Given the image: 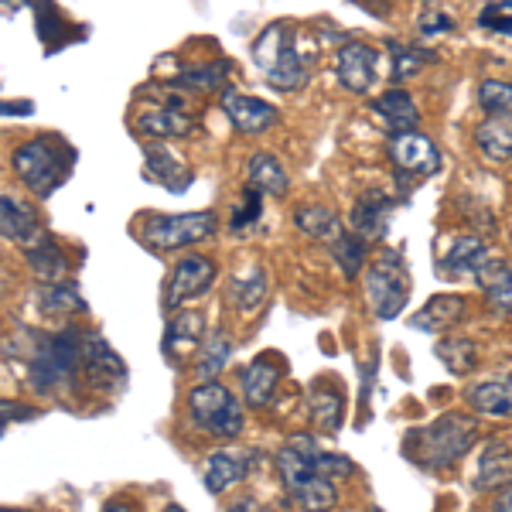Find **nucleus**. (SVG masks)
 <instances>
[{
    "mask_svg": "<svg viewBox=\"0 0 512 512\" xmlns=\"http://www.w3.org/2000/svg\"><path fill=\"white\" fill-rule=\"evenodd\" d=\"M253 65L260 69V76L270 82L280 93H294V89L308 86L311 76V55L301 52L294 38V28L287 21H270L260 31V38L250 48Z\"/></svg>",
    "mask_w": 512,
    "mask_h": 512,
    "instance_id": "1",
    "label": "nucleus"
},
{
    "mask_svg": "<svg viewBox=\"0 0 512 512\" xmlns=\"http://www.w3.org/2000/svg\"><path fill=\"white\" fill-rule=\"evenodd\" d=\"M478 437V420L465 414H444L434 424L417 427L407 437V458L417 465L431 468V472H444L454 461H461L468 454V448Z\"/></svg>",
    "mask_w": 512,
    "mask_h": 512,
    "instance_id": "2",
    "label": "nucleus"
},
{
    "mask_svg": "<svg viewBox=\"0 0 512 512\" xmlns=\"http://www.w3.org/2000/svg\"><path fill=\"white\" fill-rule=\"evenodd\" d=\"M72 161H76L72 144H65L62 137L48 134V137L24 140L18 151H14L11 168L31 195L48 198L55 188L65 185V178L72 175Z\"/></svg>",
    "mask_w": 512,
    "mask_h": 512,
    "instance_id": "3",
    "label": "nucleus"
},
{
    "mask_svg": "<svg viewBox=\"0 0 512 512\" xmlns=\"http://www.w3.org/2000/svg\"><path fill=\"white\" fill-rule=\"evenodd\" d=\"M82 373V335L59 332V335H38L35 349L28 355V383L38 393H52L59 386L76 383Z\"/></svg>",
    "mask_w": 512,
    "mask_h": 512,
    "instance_id": "4",
    "label": "nucleus"
},
{
    "mask_svg": "<svg viewBox=\"0 0 512 512\" xmlns=\"http://www.w3.org/2000/svg\"><path fill=\"white\" fill-rule=\"evenodd\" d=\"M188 414H192L198 431L219 437V441H233L246 424L243 403H239L222 383H216V379L198 383L195 390L188 393Z\"/></svg>",
    "mask_w": 512,
    "mask_h": 512,
    "instance_id": "5",
    "label": "nucleus"
},
{
    "mask_svg": "<svg viewBox=\"0 0 512 512\" xmlns=\"http://www.w3.org/2000/svg\"><path fill=\"white\" fill-rule=\"evenodd\" d=\"M219 229L216 212H181V216H144L140 219V243L151 246L158 253L181 250V246H195L209 239Z\"/></svg>",
    "mask_w": 512,
    "mask_h": 512,
    "instance_id": "6",
    "label": "nucleus"
},
{
    "mask_svg": "<svg viewBox=\"0 0 512 512\" xmlns=\"http://www.w3.org/2000/svg\"><path fill=\"white\" fill-rule=\"evenodd\" d=\"M410 274L396 253H383L366 270V301L379 321H393L410 301Z\"/></svg>",
    "mask_w": 512,
    "mask_h": 512,
    "instance_id": "7",
    "label": "nucleus"
},
{
    "mask_svg": "<svg viewBox=\"0 0 512 512\" xmlns=\"http://www.w3.org/2000/svg\"><path fill=\"white\" fill-rule=\"evenodd\" d=\"M390 161L396 168V175L403 181H424L441 171V151H437V144L431 137L417 134V130H410V134H390Z\"/></svg>",
    "mask_w": 512,
    "mask_h": 512,
    "instance_id": "8",
    "label": "nucleus"
},
{
    "mask_svg": "<svg viewBox=\"0 0 512 512\" xmlns=\"http://www.w3.org/2000/svg\"><path fill=\"white\" fill-rule=\"evenodd\" d=\"M219 106L226 113L229 127L243 137H253V134H263L277 123V106L267 103V99H256V96H246V93H236V89H222L219 93Z\"/></svg>",
    "mask_w": 512,
    "mask_h": 512,
    "instance_id": "9",
    "label": "nucleus"
},
{
    "mask_svg": "<svg viewBox=\"0 0 512 512\" xmlns=\"http://www.w3.org/2000/svg\"><path fill=\"white\" fill-rule=\"evenodd\" d=\"M216 280V263L209 256H185L175 270H171L168 291H164V304L168 308H181L185 301H195L212 287Z\"/></svg>",
    "mask_w": 512,
    "mask_h": 512,
    "instance_id": "10",
    "label": "nucleus"
},
{
    "mask_svg": "<svg viewBox=\"0 0 512 512\" xmlns=\"http://www.w3.org/2000/svg\"><path fill=\"white\" fill-rule=\"evenodd\" d=\"M376 65H379V52L362 41H345L335 55V76L349 93L366 96L369 86L376 82Z\"/></svg>",
    "mask_w": 512,
    "mask_h": 512,
    "instance_id": "11",
    "label": "nucleus"
},
{
    "mask_svg": "<svg viewBox=\"0 0 512 512\" xmlns=\"http://www.w3.org/2000/svg\"><path fill=\"white\" fill-rule=\"evenodd\" d=\"M495 260L489 243L478 236H458L454 243L448 246V253L441 256V263H437V270H441L444 277H472L478 280L482 277V270L489 267Z\"/></svg>",
    "mask_w": 512,
    "mask_h": 512,
    "instance_id": "12",
    "label": "nucleus"
},
{
    "mask_svg": "<svg viewBox=\"0 0 512 512\" xmlns=\"http://www.w3.org/2000/svg\"><path fill=\"white\" fill-rule=\"evenodd\" d=\"M205 315L202 311H178L164 328V355L171 362H185L188 355L205 349Z\"/></svg>",
    "mask_w": 512,
    "mask_h": 512,
    "instance_id": "13",
    "label": "nucleus"
},
{
    "mask_svg": "<svg viewBox=\"0 0 512 512\" xmlns=\"http://www.w3.org/2000/svg\"><path fill=\"white\" fill-rule=\"evenodd\" d=\"M396 209V198L379 192V188H373V192H366L355 202L352 209V233H359L366 243H376V239H383L386 233H390V216Z\"/></svg>",
    "mask_w": 512,
    "mask_h": 512,
    "instance_id": "14",
    "label": "nucleus"
},
{
    "mask_svg": "<svg viewBox=\"0 0 512 512\" xmlns=\"http://www.w3.org/2000/svg\"><path fill=\"white\" fill-rule=\"evenodd\" d=\"M82 373L96 386H117L127 376V362L110 349V342L99 335H82Z\"/></svg>",
    "mask_w": 512,
    "mask_h": 512,
    "instance_id": "15",
    "label": "nucleus"
},
{
    "mask_svg": "<svg viewBox=\"0 0 512 512\" xmlns=\"http://www.w3.org/2000/svg\"><path fill=\"white\" fill-rule=\"evenodd\" d=\"M280 376H284V369H280L277 355H260V359H253L250 366L239 373V390H243V400L250 403L253 410L270 407V403H274Z\"/></svg>",
    "mask_w": 512,
    "mask_h": 512,
    "instance_id": "16",
    "label": "nucleus"
},
{
    "mask_svg": "<svg viewBox=\"0 0 512 512\" xmlns=\"http://www.w3.org/2000/svg\"><path fill=\"white\" fill-rule=\"evenodd\" d=\"M506 482H512V444L489 441L482 448V454H478L472 485L478 492H492V489H502Z\"/></svg>",
    "mask_w": 512,
    "mask_h": 512,
    "instance_id": "17",
    "label": "nucleus"
},
{
    "mask_svg": "<svg viewBox=\"0 0 512 512\" xmlns=\"http://www.w3.org/2000/svg\"><path fill=\"white\" fill-rule=\"evenodd\" d=\"M256 461V454H229V451H216L209 461H205V489L212 495H222L226 489H233V485L243 482L246 475H250V465Z\"/></svg>",
    "mask_w": 512,
    "mask_h": 512,
    "instance_id": "18",
    "label": "nucleus"
},
{
    "mask_svg": "<svg viewBox=\"0 0 512 512\" xmlns=\"http://www.w3.org/2000/svg\"><path fill=\"white\" fill-rule=\"evenodd\" d=\"M373 113L390 134H410V130H417V123H420L417 103L410 99V93H403V89H390V93L376 96Z\"/></svg>",
    "mask_w": 512,
    "mask_h": 512,
    "instance_id": "19",
    "label": "nucleus"
},
{
    "mask_svg": "<svg viewBox=\"0 0 512 512\" xmlns=\"http://www.w3.org/2000/svg\"><path fill=\"white\" fill-rule=\"evenodd\" d=\"M0 233L18 246H28L41 233L38 212L28 202H18L14 195H0Z\"/></svg>",
    "mask_w": 512,
    "mask_h": 512,
    "instance_id": "20",
    "label": "nucleus"
},
{
    "mask_svg": "<svg viewBox=\"0 0 512 512\" xmlns=\"http://www.w3.org/2000/svg\"><path fill=\"white\" fill-rule=\"evenodd\" d=\"M144 178L154 181V185L168 188V192H185L192 185V171L185 164H178V158L164 147H147L144 151Z\"/></svg>",
    "mask_w": 512,
    "mask_h": 512,
    "instance_id": "21",
    "label": "nucleus"
},
{
    "mask_svg": "<svg viewBox=\"0 0 512 512\" xmlns=\"http://www.w3.org/2000/svg\"><path fill=\"white\" fill-rule=\"evenodd\" d=\"M137 130L147 137H188L195 130L192 113H185L181 106H151L137 117Z\"/></svg>",
    "mask_w": 512,
    "mask_h": 512,
    "instance_id": "22",
    "label": "nucleus"
},
{
    "mask_svg": "<svg viewBox=\"0 0 512 512\" xmlns=\"http://www.w3.org/2000/svg\"><path fill=\"white\" fill-rule=\"evenodd\" d=\"M24 256H28V267H31V274H35L38 280H45V284H55L62 274H65V253H62V246L55 243V236L52 233H41L31 239L28 246H24Z\"/></svg>",
    "mask_w": 512,
    "mask_h": 512,
    "instance_id": "23",
    "label": "nucleus"
},
{
    "mask_svg": "<svg viewBox=\"0 0 512 512\" xmlns=\"http://www.w3.org/2000/svg\"><path fill=\"white\" fill-rule=\"evenodd\" d=\"M465 315H468L465 297L461 294H437L414 318V328H424V332H451V325L465 321Z\"/></svg>",
    "mask_w": 512,
    "mask_h": 512,
    "instance_id": "24",
    "label": "nucleus"
},
{
    "mask_svg": "<svg viewBox=\"0 0 512 512\" xmlns=\"http://www.w3.org/2000/svg\"><path fill=\"white\" fill-rule=\"evenodd\" d=\"M246 185H253L256 192L263 195H274V198H284L287 195V171L284 164H280L274 154L267 151H253L250 158H246Z\"/></svg>",
    "mask_w": 512,
    "mask_h": 512,
    "instance_id": "25",
    "label": "nucleus"
},
{
    "mask_svg": "<svg viewBox=\"0 0 512 512\" xmlns=\"http://www.w3.org/2000/svg\"><path fill=\"white\" fill-rule=\"evenodd\" d=\"M475 144L485 158L492 161H512V113H492L478 123Z\"/></svg>",
    "mask_w": 512,
    "mask_h": 512,
    "instance_id": "26",
    "label": "nucleus"
},
{
    "mask_svg": "<svg viewBox=\"0 0 512 512\" xmlns=\"http://www.w3.org/2000/svg\"><path fill=\"white\" fill-rule=\"evenodd\" d=\"M465 396H468V407H472L478 417H512V393L499 379L475 383Z\"/></svg>",
    "mask_w": 512,
    "mask_h": 512,
    "instance_id": "27",
    "label": "nucleus"
},
{
    "mask_svg": "<svg viewBox=\"0 0 512 512\" xmlns=\"http://www.w3.org/2000/svg\"><path fill=\"white\" fill-rule=\"evenodd\" d=\"M478 284L485 287V297H489L492 311H499V315H509V311H512V263L492 260L489 267L482 270Z\"/></svg>",
    "mask_w": 512,
    "mask_h": 512,
    "instance_id": "28",
    "label": "nucleus"
},
{
    "mask_svg": "<svg viewBox=\"0 0 512 512\" xmlns=\"http://www.w3.org/2000/svg\"><path fill=\"white\" fill-rule=\"evenodd\" d=\"M291 499L297 502L301 512H332L338 506V492L332 485V478L325 475H311L291 492Z\"/></svg>",
    "mask_w": 512,
    "mask_h": 512,
    "instance_id": "29",
    "label": "nucleus"
},
{
    "mask_svg": "<svg viewBox=\"0 0 512 512\" xmlns=\"http://www.w3.org/2000/svg\"><path fill=\"white\" fill-rule=\"evenodd\" d=\"M332 256H335V267L342 270V277L355 280L366 267V256H369V243L352 229H342V236L332 239Z\"/></svg>",
    "mask_w": 512,
    "mask_h": 512,
    "instance_id": "30",
    "label": "nucleus"
},
{
    "mask_svg": "<svg viewBox=\"0 0 512 512\" xmlns=\"http://www.w3.org/2000/svg\"><path fill=\"white\" fill-rule=\"evenodd\" d=\"M294 226L301 229L304 236L311 239H328L332 243L335 236H342V222L332 209H325V205L311 202V205H301V209L294 212Z\"/></svg>",
    "mask_w": 512,
    "mask_h": 512,
    "instance_id": "31",
    "label": "nucleus"
},
{
    "mask_svg": "<svg viewBox=\"0 0 512 512\" xmlns=\"http://www.w3.org/2000/svg\"><path fill=\"white\" fill-rule=\"evenodd\" d=\"M434 352H437V359H441L444 366H448V373H454V376L472 373L475 362H478V345H475V338H465V335L441 338Z\"/></svg>",
    "mask_w": 512,
    "mask_h": 512,
    "instance_id": "32",
    "label": "nucleus"
},
{
    "mask_svg": "<svg viewBox=\"0 0 512 512\" xmlns=\"http://www.w3.org/2000/svg\"><path fill=\"white\" fill-rule=\"evenodd\" d=\"M342 414H345V400L338 390H321V386H315L311 390V420L321 427L325 434H335L342 431Z\"/></svg>",
    "mask_w": 512,
    "mask_h": 512,
    "instance_id": "33",
    "label": "nucleus"
},
{
    "mask_svg": "<svg viewBox=\"0 0 512 512\" xmlns=\"http://www.w3.org/2000/svg\"><path fill=\"white\" fill-rule=\"evenodd\" d=\"M386 52H390V76L393 82H407L410 76H417L427 62H434L431 52L417 45H403V41H386Z\"/></svg>",
    "mask_w": 512,
    "mask_h": 512,
    "instance_id": "34",
    "label": "nucleus"
},
{
    "mask_svg": "<svg viewBox=\"0 0 512 512\" xmlns=\"http://www.w3.org/2000/svg\"><path fill=\"white\" fill-rule=\"evenodd\" d=\"M226 79H229V62H212V65H192V69L178 72L175 86L195 89V93H212V89L222 93V89H229Z\"/></svg>",
    "mask_w": 512,
    "mask_h": 512,
    "instance_id": "35",
    "label": "nucleus"
},
{
    "mask_svg": "<svg viewBox=\"0 0 512 512\" xmlns=\"http://www.w3.org/2000/svg\"><path fill=\"white\" fill-rule=\"evenodd\" d=\"M38 304H41L45 311H52V315H59V311H86V297H82V294H79V287H76V284H69V280L41 284Z\"/></svg>",
    "mask_w": 512,
    "mask_h": 512,
    "instance_id": "36",
    "label": "nucleus"
},
{
    "mask_svg": "<svg viewBox=\"0 0 512 512\" xmlns=\"http://www.w3.org/2000/svg\"><path fill=\"white\" fill-rule=\"evenodd\" d=\"M229 355H233V342H229V335L226 332H216L205 342V349H202V362L195 366V373L202 383H209V379H216L222 369H226V362H229Z\"/></svg>",
    "mask_w": 512,
    "mask_h": 512,
    "instance_id": "37",
    "label": "nucleus"
},
{
    "mask_svg": "<svg viewBox=\"0 0 512 512\" xmlns=\"http://www.w3.org/2000/svg\"><path fill=\"white\" fill-rule=\"evenodd\" d=\"M260 216H263V192H256L253 185H246L243 198H239V205H236V212H233V219H229V233H233V236H246L256 226V222H260Z\"/></svg>",
    "mask_w": 512,
    "mask_h": 512,
    "instance_id": "38",
    "label": "nucleus"
},
{
    "mask_svg": "<svg viewBox=\"0 0 512 512\" xmlns=\"http://www.w3.org/2000/svg\"><path fill=\"white\" fill-rule=\"evenodd\" d=\"M475 96L478 106L485 110V117H492V113H512V82L506 79H482Z\"/></svg>",
    "mask_w": 512,
    "mask_h": 512,
    "instance_id": "39",
    "label": "nucleus"
},
{
    "mask_svg": "<svg viewBox=\"0 0 512 512\" xmlns=\"http://www.w3.org/2000/svg\"><path fill=\"white\" fill-rule=\"evenodd\" d=\"M233 297H236L239 308H243L246 315H250L256 304H260L263 297H267V270L253 267L246 277H236L233 280Z\"/></svg>",
    "mask_w": 512,
    "mask_h": 512,
    "instance_id": "40",
    "label": "nucleus"
},
{
    "mask_svg": "<svg viewBox=\"0 0 512 512\" xmlns=\"http://www.w3.org/2000/svg\"><path fill=\"white\" fill-rule=\"evenodd\" d=\"M478 28L495 38H512V0H492L478 11Z\"/></svg>",
    "mask_w": 512,
    "mask_h": 512,
    "instance_id": "41",
    "label": "nucleus"
},
{
    "mask_svg": "<svg viewBox=\"0 0 512 512\" xmlns=\"http://www.w3.org/2000/svg\"><path fill=\"white\" fill-rule=\"evenodd\" d=\"M311 465H315L318 475L325 478H338V475H352V461L342 458V454H328V451H318L315 458H311Z\"/></svg>",
    "mask_w": 512,
    "mask_h": 512,
    "instance_id": "42",
    "label": "nucleus"
},
{
    "mask_svg": "<svg viewBox=\"0 0 512 512\" xmlns=\"http://www.w3.org/2000/svg\"><path fill=\"white\" fill-rule=\"evenodd\" d=\"M62 31H65V24L59 18V11H55L48 0H41V4H38V38L52 41L55 35H62Z\"/></svg>",
    "mask_w": 512,
    "mask_h": 512,
    "instance_id": "43",
    "label": "nucleus"
},
{
    "mask_svg": "<svg viewBox=\"0 0 512 512\" xmlns=\"http://www.w3.org/2000/svg\"><path fill=\"white\" fill-rule=\"evenodd\" d=\"M417 28L424 38H434V35H444V31H454V18H448V14H441V11H424L417 18Z\"/></svg>",
    "mask_w": 512,
    "mask_h": 512,
    "instance_id": "44",
    "label": "nucleus"
},
{
    "mask_svg": "<svg viewBox=\"0 0 512 512\" xmlns=\"http://www.w3.org/2000/svg\"><path fill=\"white\" fill-rule=\"evenodd\" d=\"M103 512H140V509H137L130 499H123V495H117V499H110V502H106Z\"/></svg>",
    "mask_w": 512,
    "mask_h": 512,
    "instance_id": "45",
    "label": "nucleus"
},
{
    "mask_svg": "<svg viewBox=\"0 0 512 512\" xmlns=\"http://www.w3.org/2000/svg\"><path fill=\"white\" fill-rule=\"evenodd\" d=\"M492 512H512V485H509V489H502V495L495 499Z\"/></svg>",
    "mask_w": 512,
    "mask_h": 512,
    "instance_id": "46",
    "label": "nucleus"
},
{
    "mask_svg": "<svg viewBox=\"0 0 512 512\" xmlns=\"http://www.w3.org/2000/svg\"><path fill=\"white\" fill-rule=\"evenodd\" d=\"M35 106L31 103H4V117H11V113H31Z\"/></svg>",
    "mask_w": 512,
    "mask_h": 512,
    "instance_id": "47",
    "label": "nucleus"
},
{
    "mask_svg": "<svg viewBox=\"0 0 512 512\" xmlns=\"http://www.w3.org/2000/svg\"><path fill=\"white\" fill-rule=\"evenodd\" d=\"M0 4H4V14H18V11H24L28 0H0Z\"/></svg>",
    "mask_w": 512,
    "mask_h": 512,
    "instance_id": "48",
    "label": "nucleus"
},
{
    "mask_svg": "<svg viewBox=\"0 0 512 512\" xmlns=\"http://www.w3.org/2000/svg\"><path fill=\"white\" fill-rule=\"evenodd\" d=\"M164 512H185V509H181V506H178V502H171V506H168V509H164Z\"/></svg>",
    "mask_w": 512,
    "mask_h": 512,
    "instance_id": "49",
    "label": "nucleus"
},
{
    "mask_svg": "<svg viewBox=\"0 0 512 512\" xmlns=\"http://www.w3.org/2000/svg\"><path fill=\"white\" fill-rule=\"evenodd\" d=\"M0 512H28V509H11V506H4V509H0Z\"/></svg>",
    "mask_w": 512,
    "mask_h": 512,
    "instance_id": "50",
    "label": "nucleus"
},
{
    "mask_svg": "<svg viewBox=\"0 0 512 512\" xmlns=\"http://www.w3.org/2000/svg\"><path fill=\"white\" fill-rule=\"evenodd\" d=\"M506 386H509V393H512V373H509V379H506Z\"/></svg>",
    "mask_w": 512,
    "mask_h": 512,
    "instance_id": "51",
    "label": "nucleus"
}]
</instances>
